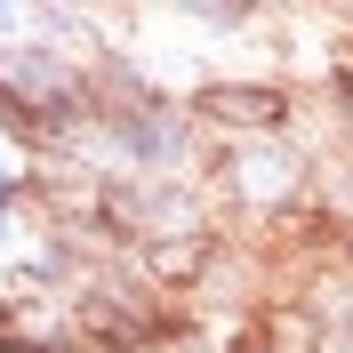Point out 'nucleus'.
Listing matches in <instances>:
<instances>
[{
    "instance_id": "nucleus-1",
    "label": "nucleus",
    "mask_w": 353,
    "mask_h": 353,
    "mask_svg": "<svg viewBox=\"0 0 353 353\" xmlns=\"http://www.w3.org/2000/svg\"><path fill=\"white\" fill-rule=\"evenodd\" d=\"M193 112L217 121V129H281L289 88H273V81H209V88H193Z\"/></svg>"
},
{
    "instance_id": "nucleus-2",
    "label": "nucleus",
    "mask_w": 353,
    "mask_h": 353,
    "mask_svg": "<svg viewBox=\"0 0 353 353\" xmlns=\"http://www.w3.org/2000/svg\"><path fill=\"white\" fill-rule=\"evenodd\" d=\"M209 265H217L209 233H176V241H145V249H137V273H145L153 289H201Z\"/></svg>"
}]
</instances>
